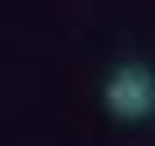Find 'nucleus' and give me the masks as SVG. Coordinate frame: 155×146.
I'll list each match as a JSON object with an SVG mask.
<instances>
[{
	"mask_svg": "<svg viewBox=\"0 0 155 146\" xmlns=\"http://www.w3.org/2000/svg\"><path fill=\"white\" fill-rule=\"evenodd\" d=\"M102 97H107V111L115 120H129V124L151 120L155 115V71L142 67V62H124V67L111 71Z\"/></svg>",
	"mask_w": 155,
	"mask_h": 146,
	"instance_id": "obj_1",
	"label": "nucleus"
}]
</instances>
